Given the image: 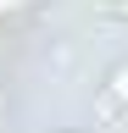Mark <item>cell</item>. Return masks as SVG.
<instances>
[{
  "label": "cell",
  "mask_w": 128,
  "mask_h": 133,
  "mask_svg": "<svg viewBox=\"0 0 128 133\" xmlns=\"http://www.w3.org/2000/svg\"><path fill=\"white\" fill-rule=\"evenodd\" d=\"M106 6V17H117V22H128V0H100Z\"/></svg>",
  "instance_id": "obj_2"
},
{
  "label": "cell",
  "mask_w": 128,
  "mask_h": 133,
  "mask_svg": "<svg viewBox=\"0 0 128 133\" xmlns=\"http://www.w3.org/2000/svg\"><path fill=\"white\" fill-rule=\"evenodd\" d=\"M117 116H128V61H111L95 89V122H117Z\"/></svg>",
  "instance_id": "obj_1"
}]
</instances>
